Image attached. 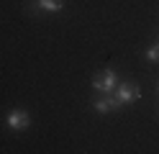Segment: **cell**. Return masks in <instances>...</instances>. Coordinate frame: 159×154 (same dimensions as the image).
<instances>
[{"mask_svg": "<svg viewBox=\"0 0 159 154\" xmlns=\"http://www.w3.org/2000/svg\"><path fill=\"white\" fill-rule=\"evenodd\" d=\"M116 85H118V75H116L111 67L103 69V75H95V77H93V87H95L98 92H105V95H108V92H113Z\"/></svg>", "mask_w": 159, "mask_h": 154, "instance_id": "1", "label": "cell"}, {"mask_svg": "<svg viewBox=\"0 0 159 154\" xmlns=\"http://www.w3.org/2000/svg\"><path fill=\"white\" fill-rule=\"evenodd\" d=\"M113 95L121 100V105H126V103H136L139 98H141V90L136 87V82L126 80V82H121V85H116V92H113Z\"/></svg>", "mask_w": 159, "mask_h": 154, "instance_id": "2", "label": "cell"}, {"mask_svg": "<svg viewBox=\"0 0 159 154\" xmlns=\"http://www.w3.org/2000/svg\"><path fill=\"white\" fill-rule=\"evenodd\" d=\"M5 121H8V128H13V131H26V128H28V123H31L28 113L21 110V108H18V110H11Z\"/></svg>", "mask_w": 159, "mask_h": 154, "instance_id": "3", "label": "cell"}, {"mask_svg": "<svg viewBox=\"0 0 159 154\" xmlns=\"http://www.w3.org/2000/svg\"><path fill=\"white\" fill-rule=\"evenodd\" d=\"M93 108L100 113V116H105V113H111V110H118V108H121V100H118L113 92H108L103 100H95V103H93Z\"/></svg>", "mask_w": 159, "mask_h": 154, "instance_id": "4", "label": "cell"}, {"mask_svg": "<svg viewBox=\"0 0 159 154\" xmlns=\"http://www.w3.org/2000/svg\"><path fill=\"white\" fill-rule=\"evenodd\" d=\"M34 8L39 13H62L64 0H34Z\"/></svg>", "mask_w": 159, "mask_h": 154, "instance_id": "5", "label": "cell"}, {"mask_svg": "<svg viewBox=\"0 0 159 154\" xmlns=\"http://www.w3.org/2000/svg\"><path fill=\"white\" fill-rule=\"evenodd\" d=\"M146 59L149 62H159V44H152L146 49Z\"/></svg>", "mask_w": 159, "mask_h": 154, "instance_id": "6", "label": "cell"}]
</instances>
